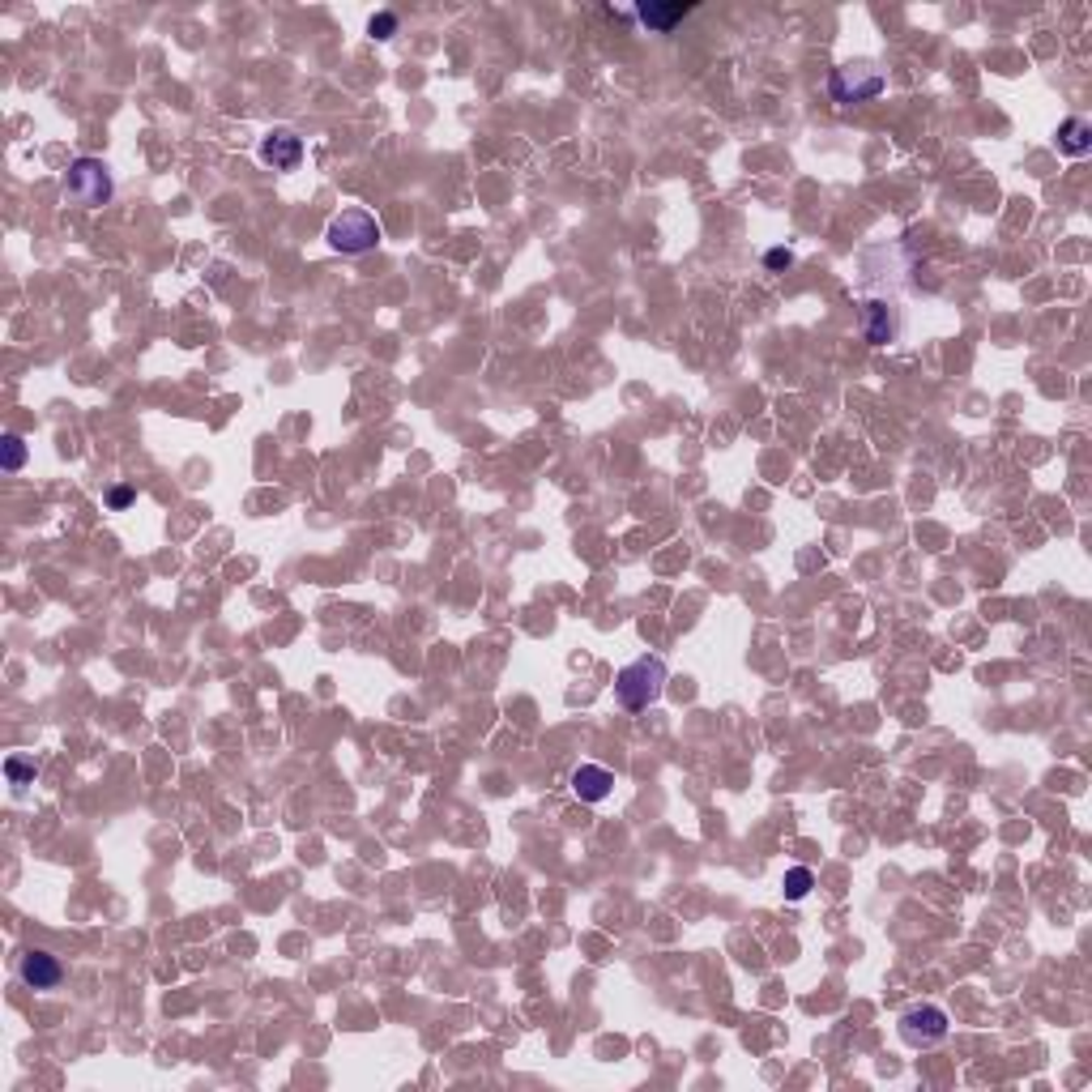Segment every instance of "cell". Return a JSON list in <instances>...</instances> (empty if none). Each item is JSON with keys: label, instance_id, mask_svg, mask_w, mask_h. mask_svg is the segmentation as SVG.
<instances>
[{"label": "cell", "instance_id": "1", "mask_svg": "<svg viewBox=\"0 0 1092 1092\" xmlns=\"http://www.w3.org/2000/svg\"><path fill=\"white\" fill-rule=\"evenodd\" d=\"M666 679H670V670H666L662 657H636V662L615 675V696L627 713H641L653 700H662Z\"/></svg>", "mask_w": 1092, "mask_h": 1092}, {"label": "cell", "instance_id": "2", "mask_svg": "<svg viewBox=\"0 0 1092 1092\" xmlns=\"http://www.w3.org/2000/svg\"><path fill=\"white\" fill-rule=\"evenodd\" d=\"M883 90H887V77L871 61H849L841 69H832V77H828V95H832V103H841V107L871 103Z\"/></svg>", "mask_w": 1092, "mask_h": 1092}, {"label": "cell", "instance_id": "3", "mask_svg": "<svg viewBox=\"0 0 1092 1092\" xmlns=\"http://www.w3.org/2000/svg\"><path fill=\"white\" fill-rule=\"evenodd\" d=\"M380 222H376V214H367V210H341V214H333L329 218V248H337V252H347V256H363V252H371L380 244Z\"/></svg>", "mask_w": 1092, "mask_h": 1092}, {"label": "cell", "instance_id": "4", "mask_svg": "<svg viewBox=\"0 0 1092 1092\" xmlns=\"http://www.w3.org/2000/svg\"><path fill=\"white\" fill-rule=\"evenodd\" d=\"M65 192L85 210H99L116 196V184H111V167L103 158H77L65 176Z\"/></svg>", "mask_w": 1092, "mask_h": 1092}, {"label": "cell", "instance_id": "5", "mask_svg": "<svg viewBox=\"0 0 1092 1092\" xmlns=\"http://www.w3.org/2000/svg\"><path fill=\"white\" fill-rule=\"evenodd\" d=\"M901 1038H905V1046H913V1050H926V1046H939L943 1038H947V1012L943 1008H909L905 1016H901Z\"/></svg>", "mask_w": 1092, "mask_h": 1092}, {"label": "cell", "instance_id": "6", "mask_svg": "<svg viewBox=\"0 0 1092 1092\" xmlns=\"http://www.w3.org/2000/svg\"><path fill=\"white\" fill-rule=\"evenodd\" d=\"M901 333V321H897V307L887 299H862V337L871 341V347H893Z\"/></svg>", "mask_w": 1092, "mask_h": 1092}, {"label": "cell", "instance_id": "7", "mask_svg": "<svg viewBox=\"0 0 1092 1092\" xmlns=\"http://www.w3.org/2000/svg\"><path fill=\"white\" fill-rule=\"evenodd\" d=\"M261 162H269L274 171H295L303 162V141L291 129H274L261 137Z\"/></svg>", "mask_w": 1092, "mask_h": 1092}, {"label": "cell", "instance_id": "8", "mask_svg": "<svg viewBox=\"0 0 1092 1092\" xmlns=\"http://www.w3.org/2000/svg\"><path fill=\"white\" fill-rule=\"evenodd\" d=\"M615 790V772L611 768H602V764H581L577 772H572V794H577L581 802H607Z\"/></svg>", "mask_w": 1092, "mask_h": 1092}, {"label": "cell", "instance_id": "9", "mask_svg": "<svg viewBox=\"0 0 1092 1092\" xmlns=\"http://www.w3.org/2000/svg\"><path fill=\"white\" fill-rule=\"evenodd\" d=\"M61 960H56L51 952H26L22 956V982L26 986H35V990H51V986H61Z\"/></svg>", "mask_w": 1092, "mask_h": 1092}, {"label": "cell", "instance_id": "10", "mask_svg": "<svg viewBox=\"0 0 1092 1092\" xmlns=\"http://www.w3.org/2000/svg\"><path fill=\"white\" fill-rule=\"evenodd\" d=\"M692 9H696V5H687V0H675V5H641V9L631 13V17H636L641 26H649V31L666 35L670 26H675V22H683V17L692 13Z\"/></svg>", "mask_w": 1092, "mask_h": 1092}, {"label": "cell", "instance_id": "11", "mask_svg": "<svg viewBox=\"0 0 1092 1092\" xmlns=\"http://www.w3.org/2000/svg\"><path fill=\"white\" fill-rule=\"evenodd\" d=\"M1058 150L1067 154V158H1080L1092 150V124L1084 116H1071V120H1062L1058 124Z\"/></svg>", "mask_w": 1092, "mask_h": 1092}, {"label": "cell", "instance_id": "12", "mask_svg": "<svg viewBox=\"0 0 1092 1092\" xmlns=\"http://www.w3.org/2000/svg\"><path fill=\"white\" fill-rule=\"evenodd\" d=\"M781 887H786V901H807L811 887H815V875L807 867H790L786 879H781Z\"/></svg>", "mask_w": 1092, "mask_h": 1092}, {"label": "cell", "instance_id": "13", "mask_svg": "<svg viewBox=\"0 0 1092 1092\" xmlns=\"http://www.w3.org/2000/svg\"><path fill=\"white\" fill-rule=\"evenodd\" d=\"M0 466H5L9 474H17L26 466V440L17 436V431H9V436L0 440Z\"/></svg>", "mask_w": 1092, "mask_h": 1092}, {"label": "cell", "instance_id": "14", "mask_svg": "<svg viewBox=\"0 0 1092 1092\" xmlns=\"http://www.w3.org/2000/svg\"><path fill=\"white\" fill-rule=\"evenodd\" d=\"M5 777H9L13 786H31V781H35V764H31V760H22V756H9V760H5Z\"/></svg>", "mask_w": 1092, "mask_h": 1092}, {"label": "cell", "instance_id": "15", "mask_svg": "<svg viewBox=\"0 0 1092 1092\" xmlns=\"http://www.w3.org/2000/svg\"><path fill=\"white\" fill-rule=\"evenodd\" d=\"M367 35L371 39H393L397 35V13H371V22H367Z\"/></svg>", "mask_w": 1092, "mask_h": 1092}, {"label": "cell", "instance_id": "16", "mask_svg": "<svg viewBox=\"0 0 1092 1092\" xmlns=\"http://www.w3.org/2000/svg\"><path fill=\"white\" fill-rule=\"evenodd\" d=\"M790 265H794V252H790V248H768V252H764V269L781 274V269H790Z\"/></svg>", "mask_w": 1092, "mask_h": 1092}, {"label": "cell", "instance_id": "17", "mask_svg": "<svg viewBox=\"0 0 1092 1092\" xmlns=\"http://www.w3.org/2000/svg\"><path fill=\"white\" fill-rule=\"evenodd\" d=\"M133 500H137V492H133V486H111V496H107V504L116 508V512H120V508H129Z\"/></svg>", "mask_w": 1092, "mask_h": 1092}]
</instances>
